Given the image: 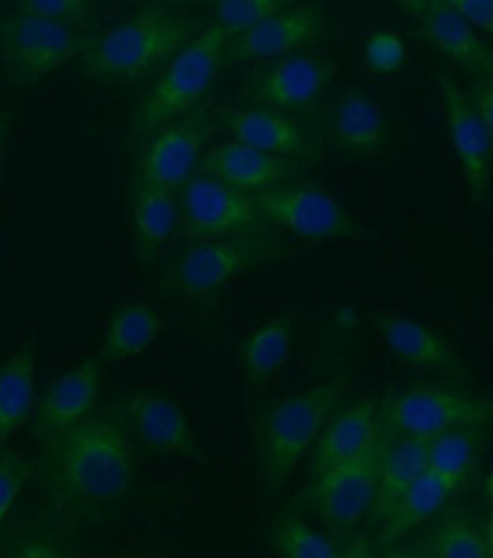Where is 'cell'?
I'll return each instance as SVG.
<instances>
[{
    "label": "cell",
    "mask_w": 493,
    "mask_h": 558,
    "mask_svg": "<svg viewBox=\"0 0 493 558\" xmlns=\"http://www.w3.org/2000/svg\"><path fill=\"white\" fill-rule=\"evenodd\" d=\"M476 110L480 112V118L491 135V143H493V76L489 78H480L473 87V97H471Z\"/></svg>",
    "instance_id": "obj_38"
},
{
    "label": "cell",
    "mask_w": 493,
    "mask_h": 558,
    "mask_svg": "<svg viewBox=\"0 0 493 558\" xmlns=\"http://www.w3.org/2000/svg\"><path fill=\"white\" fill-rule=\"evenodd\" d=\"M297 160L274 156L236 143V140H229V143H220L204 151L199 172L213 177L241 193L261 195L276 189V185L293 181L297 174Z\"/></svg>",
    "instance_id": "obj_18"
},
{
    "label": "cell",
    "mask_w": 493,
    "mask_h": 558,
    "mask_svg": "<svg viewBox=\"0 0 493 558\" xmlns=\"http://www.w3.org/2000/svg\"><path fill=\"white\" fill-rule=\"evenodd\" d=\"M336 64L318 51H297L284 58L258 64L245 85L251 104L297 112L320 104L332 85Z\"/></svg>",
    "instance_id": "obj_11"
},
{
    "label": "cell",
    "mask_w": 493,
    "mask_h": 558,
    "mask_svg": "<svg viewBox=\"0 0 493 558\" xmlns=\"http://www.w3.org/2000/svg\"><path fill=\"white\" fill-rule=\"evenodd\" d=\"M297 330V312L274 316L243 339L238 348V364L249 383H268L284 371L293 355Z\"/></svg>",
    "instance_id": "obj_29"
},
{
    "label": "cell",
    "mask_w": 493,
    "mask_h": 558,
    "mask_svg": "<svg viewBox=\"0 0 493 558\" xmlns=\"http://www.w3.org/2000/svg\"><path fill=\"white\" fill-rule=\"evenodd\" d=\"M466 426H493V397L455 383H416L380 401V428L432 439Z\"/></svg>",
    "instance_id": "obj_6"
},
{
    "label": "cell",
    "mask_w": 493,
    "mask_h": 558,
    "mask_svg": "<svg viewBox=\"0 0 493 558\" xmlns=\"http://www.w3.org/2000/svg\"><path fill=\"white\" fill-rule=\"evenodd\" d=\"M455 495L457 493L448 483L428 470L400 499L393 504L382 524L372 531L374 547L386 549V547L400 545L409 533L439 518Z\"/></svg>",
    "instance_id": "obj_27"
},
{
    "label": "cell",
    "mask_w": 493,
    "mask_h": 558,
    "mask_svg": "<svg viewBox=\"0 0 493 558\" xmlns=\"http://www.w3.org/2000/svg\"><path fill=\"white\" fill-rule=\"evenodd\" d=\"M270 549L284 558H366L378 556V547L359 533L320 531L304 518L288 513L270 526Z\"/></svg>",
    "instance_id": "obj_25"
},
{
    "label": "cell",
    "mask_w": 493,
    "mask_h": 558,
    "mask_svg": "<svg viewBox=\"0 0 493 558\" xmlns=\"http://www.w3.org/2000/svg\"><path fill=\"white\" fill-rule=\"evenodd\" d=\"M295 3L297 0H213V10L218 26L229 37H236Z\"/></svg>",
    "instance_id": "obj_33"
},
{
    "label": "cell",
    "mask_w": 493,
    "mask_h": 558,
    "mask_svg": "<svg viewBox=\"0 0 493 558\" xmlns=\"http://www.w3.org/2000/svg\"><path fill=\"white\" fill-rule=\"evenodd\" d=\"M33 476L35 468L26 456L10 447L0 453V529L5 526V522L14 513L23 487L28 485Z\"/></svg>",
    "instance_id": "obj_34"
},
{
    "label": "cell",
    "mask_w": 493,
    "mask_h": 558,
    "mask_svg": "<svg viewBox=\"0 0 493 558\" xmlns=\"http://www.w3.org/2000/svg\"><path fill=\"white\" fill-rule=\"evenodd\" d=\"M137 472V445L120 405L97 408L41 445L44 493L72 510H99L124 499Z\"/></svg>",
    "instance_id": "obj_1"
},
{
    "label": "cell",
    "mask_w": 493,
    "mask_h": 558,
    "mask_svg": "<svg viewBox=\"0 0 493 558\" xmlns=\"http://www.w3.org/2000/svg\"><path fill=\"white\" fill-rule=\"evenodd\" d=\"M288 257L291 250L272 231L256 236L195 241L164 266L162 287L178 298L204 300L236 279Z\"/></svg>",
    "instance_id": "obj_5"
},
{
    "label": "cell",
    "mask_w": 493,
    "mask_h": 558,
    "mask_svg": "<svg viewBox=\"0 0 493 558\" xmlns=\"http://www.w3.org/2000/svg\"><path fill=\"white\" fill-rule=\"evenodd\" d=\"M178 193H172L147 181H133L131 191V225L133 245L139 264L156 262L181 225Z\"/></svg>",
    "instance_id": "obj_23"
},
{
    "label": "cell",
    "mask_w": 493,
    "mask_h": 558,
    "mask_svg": "<svg viewBox=\"0 0 493 558\" xmlns=\"http://www.w3.org/2000/svg\"><path fill=\"white\" fill-rule=\"evenodd\" d=\"M482 536H484V543H486V549H489V558H493V515H489L482 522Z\"/></svg>",
    "instance_id": "obj_42"
},
{
    "label": "cell",
    "mask_w": 493,
    "mask_h": 558,
    "mask_svg": "<svg viewBox=\"0 0 493 558\" xmlns=\"http://www.w3.org/2000/svg\"><path fill=\"white\" fill-rule=\"evenodd\" d=\"M185 3H195V5H213V0H185Z\"/></svg>",
    "instance_id": "obj_44"
},
{
    "label": "cell",
    "mask_w": 493,
    "mask_h": 558,
    "mask_svg": "<svg viewBox=\"0 0 493 558\" xmlns=\"http://www.w3.org/2000/svg\"><path fill=\"white\" fill-rule=\"evenodd\" d=\"M428 470H430L428 439L382 430L380 433V490L363 529L370 533L378 529L389 510L393 508V504L400 499Z\"/></svg>",
    "instance_id": "obj_22"
},
{
    "label": "cell",
    "mask_w": 493,
    "mask_h": 558,
    "mask_svg": "<svg viewBox=\"0 0 493 558\" xmlns=\"http://www.w3.org/2000/svg\"><path fill=\"white\" fill-rule=\"evenodd\" d=\"M378 490L380 439L355 458L309 472L307 483L297 495V506L313 513L329 531L347 536L366 526Z\"/></svg>",
    "instance_id": "obj_7"
},
{
    "label": "cell",
    "mask_w": 493,
    "mask_h": 558,
    "mask_svg": "<svg viewBox=\"0 0 493 558\" xmlns=\"http://www.w3.org/2000/svg\"><path fill=\"white\" fill-rule=\"evenodd\" d=\"M19 10L46 19L78 23L89 19L91 0H19Z\"/></svg>",
    "instance_id": "obj_36"
},
{
    "label": "cell",
    "mask_w": 493,
    "mask_h": 558,
    "mask_svg": "<svg viewBox=\"0 0 493 558\" xmlns=\"http://www.w3.org/2000/svg\"><path fill=\"white\" fill-rule=\"evenodd\" d=\"M363 60L374 74H393L407 62V46L403 37L391 31L372 33L366 41Z\"/></svg>",
    "instance_id": "obj_35"
},
{
    "label": "cell",
    "mask_w": 493,
    "mask_h": 558,
    "mask_svg": "<svg viewBox=\"0 0 493 558\" xmlns=\"http://www.w3.org/2000/svg\"><path fill=\"white\" fill-rule=\"evenodd\" d=\"M359 312L352 307V305H341V307H336V312H334V323H336V328L338 330H343V332H352V330H357L359 328Z\"/></svg>",
    "instance_id": "obj_39"
},
{
    "label": "cell",
    "mask_w": 493,
    "mask_h": 558,
    "mask_svg": "<svg viewBox=\"0 0 493 558\" xmlns=\"http://www.w3.org/2000/svg\"><path fill=\"white\" fill-rule=\"evenodd\" d=\"M204 28L193 14L147 5L94 39L78 66L94 83L131 85L168 64Z\"/></svg>",
    "instance_id": "obj_2"
},
{
    "label": "cell",
    "mask_w": 493,
    "mask_h": 558,
    "mask_svg": "<svg viewBox=\"0 0 493 558\" xmlns=\"http://www.w3.org/2000/svg\"><path fill=\"white\" fill-rule=\"evenodd\" d=\"M443 3H448V5H457L459 0H443Z\"/></svg>",
    "instance_id": "obj_45"
},
{
    "label": "cell",
    "mask_w": 493,
    "mask_h": 558,
    "mask_svg": "<svg viewBox=\"0 0 493 558\" xmlns=\"http://www.w3.org/2000/svg\"><path fill=\"white\" fill-rule=\"evenodd\" d=\"M489 426H466L428 439L430 472L441 476L455 493L473 481L486 451Z\"/></svg>",
    "instance_id": "obj_30"
},
{
    "label": "cell",
    "mask_w": 493,
    "mask_h": 558,
    "mask_svg": "<svg viewBox=\"0 0 493 558\" xmlns=\"http://www.w3.org/2000/svg\"><path fill=\"white\" fill-rule=\"evenodd\" d=\"M222 129L236 143L297 162L307 160L313 151L307 124L299 122L293 112L270 106L231 108L222 114Z\"/></svg>",
    "instance_id": "obj_19"
},
{
    "label": "cell",
    "mask_w": 493,
    "mask_h": 558,
    "mask_svg": "<svg viewBox=\"0 0 493 558\" xmlns=\"http://www.w3.org/2000/svg\"><path fill=\"white\" fill-rule=\"evenodd\" d=\"M416 23V35L461 72L478 81L493 76V46L457 8L443 0H428L426 14Z\"/></svg>",
    "instance_id": "obj_17"
},
{
    "label": "cell",
    "mask_w": 493,
    "mask_h": 558,
    "mask_svg": "<svg viewBox=\"0 0 493 558\" xmlns=\"http://www.w3.org/2000/svg\"><path fill=\"white\" fill-rule=\"evenodd\" d=\"M181 225L185 234L195 241H215L233 236L270 234L272 227L258 211L254 195L241 193L231 185L195 174L178 191Z\"/></svg>",
    "instance_id": "obj_10"
},
{
    "label": "cell",
    "mask_w": 493,
    "mask_h": 558,
    "mask_svg": "<svg viewBox=\"0 0 493 558\" xmlns=\"http://www.w3.org/2000/svg\"><path fill=\"white\" fill-rule=\"evenodd\" d=\"M120 410L139 449L156 458L206 462L190 416L170 393L133 391Z\"/></svg>",
    "instance_id": "obj_14"
},
{
    "label": "cell",
    "mask_w": 493,
    "mask_h": 558,
    "mask_svg": "<svg viewBox=\"0 0 493 558\" xmlns=\"http://www.w3.org/2000/svg\"><path fill=\"white\" fill-rule=\"evenodd\" d=\"M457 8L473 26L493 39V0H459Z\"/></svg>",
    "instance_id": "obj_37"
},
{
    "label": "cell",
    "mask_w": 493,
    "mask_h": 558,
    "mask_svg": "<svg viewBox=\"0 0 493 558\" xmlns=\"http://www.w3.org/2000/svg\"><path fill=\"white\" fill-rule=\"evenodd\" d=\"M380 401L363 397L355 403H343L329 418L311 451L309 472L332 468L355 458L380 439Z\"/></svg>",
    "instance_id": "obj_21"
},
{
    "label": "cell",
    "mask_w": 493,
    "mask_h": 558,
    "mask_svg": "<svg viewBox=\"0 0 493 558\" xmlns=\"http://www.w3.org/2000/svg\"><path fill=\"white\" fill-rule=\"evenodd\" d=\"M210 131L213 124L206 110H190L183 118L160 126L147 135L135 179L178 193L197 174Z\"/></svg>",
    "instance_id": "obj_13"
},
{
    "label": "cell",
    "mask_w": 493,
    "mask_h": 558,
    "mask_svg": "<svg viewBox=\"0 0 493 558\" xmlns=\"http://www.w3.org/2000/svg\"><path fill=\"white\" fill-rule=\"evenodd\" d=\"M397 556L418 558H489L482 524L468 515H445L422 541H416Z\"/></svg>",
    "instance_id": "obj_31"
},
{
    "label": "cell",
    "mask_w": 493,
    "mask_h": 558,
    "mask_svg": "<svg viewBox=\"0 0 493 558\" xmlns=\"http://www.w3.org/2000/svg\"><path fill=\"white\" fill-rule=\"evenodd\" d=\"M347 376L329 380L291 397H279L256 416V460L263 490L274 499L307 458L332 414L345 403Z\"/></svg>",
    "instance_id": "obj_3"
},
{
    "label": "cell",
    "mask_w": 493,
    "mask_h": 558,
    "mask_svg": "<svg viewBox=\"0 0 493 558\" xmlns=\"http://www.w3.org/2000/svg\"><path fill=\"white\" fill-rule=\"evenodd\" d=\"M258 211L272 229L322 243V241H368L359 218L320 185L288 181L272 191L254 195Z\"/></svg>",
    "instance_id": "obj_9"
},
{
    "label": "cell",
    "mask_w": 493,
    "mask_h": 558,
    "mask_svg": "<svg viewBox=\"0 0 493 558\" xmlns=\"http://www.w3.org/2000/svg\"><path fill=\"white\" fill-rule=\"evenodd\" d=\"M329 35L326 14L320 3H295L254 26L229 37L224 66L241 62H268L284 58L322 41Z\"/></svg>",
    "instance_id": "obj_15"
},
{
    "label": "cell",
    "mask_w": 493,
    "mask_h": 558,
    "mask_svg": "<svg viewBox=\"0 0 493 558\" xmlns=\"http://www.w3.org/2000/svg\"><path fill=\"white\" fill-rule=\"evenodd\" d=\"M443 99V118L448 140L461 168L468 199L473 208H484L491 193L493 174V143L491 135L476 110L471 97L448 74H436Z\"/></svg>",
    "instance_id": "obj_12"
},
{
    "label": "cell",
    "mask_w": 493,
    "mask_h": 558,
    "mask_svg": "<svg viewBox=\"0 0 493 558\" xmlns=\"http://www.w3.org/2000/svg\"><path fill=\"white\" fill-rule=\"evenodd\" d=\"M372 320L384 348L397 362L453 378L466 374L453 341L430 325L397 314H378Z\"/></svg>",
    "instance_id": "obj_20"
},
{
    "label": "cell",
    "mask_w": 493,
    "mask_h": 558,
    "mask_svg": "<svg viewBox=\"0 0 493 558\" xmlns=\"http://www.w3.org/2000/svg\"><path fill=\"white\" fill-rule=\"evenodd\" d=\"M37 362L35 332L23 339L5 362H0V453L37 408Z\"/></svg>",
    "instance_id": "obj_26"
},
{
    "label": "cell",
    "mask_w": 493,
    "mask_h": 558,
    "mask_svg": "<svg viewBox=\"0 0 493 558\" xmlns=\"http://www.w3.org/2000/svg\"><path fill=\"white\" fill-rule=\"evenodd\" d=\"M386 133L389 126L382 106L357 87L343 92L329 112V135L347 156H380L384 151Z\"/></svg>",
    "instance_id": "obj_24"
},
{
    "label": "cell",
    "mask_w": 493,
    "mask_h": 558,
    "mask_svg": "<svg viewBox=\"0 0 493 558\" xmlns=\"http://www.w3.org/2000/svg\"><path fill=\"white\" fill-rule=\"evenodd\" d=\"M482 495H484V501L493 508V468L489 470V474H486V478H484V490H482Z\"/></svg>",
    "instance_id": "obj_43"
},
{
    "label": "cell",
    "mask_w": 493,
    "mask_h": 558,
    "mask_svg": "<svg viewBox=\"0 0 493 558\" xmlns=\"http://www.w3.org/2000/svg\"><path fill=\"white\" fill-rule=\"evenodd\" d=\"M226 41L229 35L213 21L162 64L133 110V133L137 137L151 135L199 106L222 72Z\"/></svg>",
    "instance_id": "obj_4"
},
{
    "label": "cell",
    "mask_w": 493,
    "mask_h": 558,
    "mask_svg": "<svg viewBox=\"0 0 493 558\" xmlns=\"http://www.w3.org/2000/svg\"><path fill=\"white\" fill-rule=\"evenodd\" d=\"M164 330H168V323L149 302H124V305L114 307L108 318L99 357L116 364L145 355L158 343Z\"/></svg>",
    "instance_id": "obj_28"
},
{
    "label": "cell",
    "mask_w": 493,
    "mask_h": 558,
    "mask_svg": "<svg viewBox=\"0 0 493 558\" xmlns=\"http://www.w3.org/2000/svg\"><path fill=\"white\" fill-rule=\"evenodd\" d=\"M10 129H12V122L8 114H0V170H3V162H5V147H8Z\"/></svg>",
    "instance_id": "obj_41"
},
{
    "label": "cell",
    "mask_w": 493,
    "mask_h": 558,
    "mask_svg": "<svg viewBox=\"0 0 493 558\" xmlns=\"http://www.w3.org/2000/svg\"><path fill=\"white\" fill-rule=\"evenodd\" d=\"M69 547L72 541L64 522L56 515H41L12 529L3 554L16 558H62L69 554Z\"/></svg>",
    "instance_id": "obj_32"
},
{
    "label": "cell",
    "mask_w": 493,
    "mask_h": 558,
    "mask_svg": "<svg viewBox=\"0 0 493 558\" xmlns=\"http://www.w3.org/2000/svg\"><path fill=\"white\" fill-rule=\"evenodd\" d=\"M395 3L400 5V10L409 14L414 21H418L422 14H426V8H428V0H395Z\"/></svg>",
    "instance_id": "obj_40"
},
{
    "label": "cell",
    "mask_w": 493,
    "mask_h": 558,
    "mask_svg": "<svg viewBox=\"0 0 493 558\" xmlns=\"http://www.w3.org/2000/svg\"><path fill=\"white\" fill-rule=\"evenodd\" d=\"M103 360L89 357L62 374L37 401L33 433L39 445H46L66 428L83 422L99 405L103 383Z\"/></svg>",
    "instance_id": "obj_16"
},
{
    "label": "cell",
    "mask_w": 493,
    "mask_h": 558,
    "mask_svg": "<svg viewBox=\"0 0 493 558\" xmlns=\"http://www.w3.org/2000/svg\"><path fill=\"white\" fill-rule=\"evenodd\" d=\"M89 41L66 21L46 19L30 12L0 16V58L10 76L30 85L72 60H81Z\"/></svg>",
    "instance_id": "obj_8"
}]
</instances>
